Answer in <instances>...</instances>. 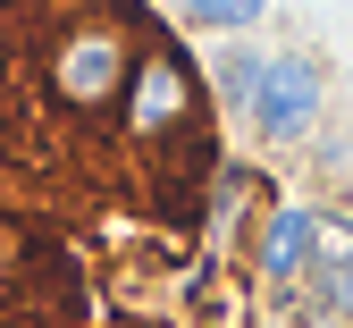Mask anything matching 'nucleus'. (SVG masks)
Returning a JSON list of instances; mask_svg holds the SVG:
<instances>
[{"label":"nucleus","mask_w":353,"mask_h":328,"mask_svg":"<svg viewBox=\"0 0 353 328\" xmlns=\"http://www.w3.org/2000/svg\"><path fill=\"white\" fill-rule=\"evenodd\" d=\"M312 244H320V219L312 211H278L270 227H261V269L270 278H303L312 269Z\"/></svg>","instance_id":"4"},{"label":"nucleus","mask_w":353,"mask_h":328,"mask_svg":"<svg viewBox=\"0 0 353 328\" xmlns=\"http://www.w3.org/2000/svg\"><path fill=\"white\" fill-rule=\"evenodd\" d=\"M176 9H185L194 26H219V34H236V26H252L261 9H270V0H176Z\"/></svg>","instance_id":"6"},{"label":"nucleus","mask_w":353,"mask_h":328,"mask_svg":"<svg viewBox=\"0 0 353 328\" xmlns=\"http://www.w3.org/2000/svg\"><path fill=\"white\" fill-rule=\"evenodd\" d=\"M42 76H51V93H59V110H76V118H93V110H110L126 84H135V51H126V34L118 26H76V34H59L51 42V59H42Z\"/></svg>","instance_id":"1"},{"label":"nucleus","mask_w":353,"mask_h":328,"mask_svg":"<svg viewBox=\"0 0 353 328\" xmlns=\"http://www.w3.org/2000/svg\"><path fill=\"white\" fill-rule=\"evenodd\" d=\"M312 278H320V303L353 311V227L320 219V244H312Z\"/></svg>","instance_id":"5"},{"label":"nucleus","mask_w":353,"mask_h":328,"mask_svg":"<svg viewBox=\"0 0 353 328\" xmlns=\"http://www.w3.org/2000/svg\"><path fill=\"white\" fill-rule=\"evenodd\" d=\"M202 118V84L176 51H143L135 59V84H126V126L143 135V144H176V135H194Z\"/></svg>","instance_id":"2"},{"label":"nucleus","mask_w":353,"mask_h":328,"mask_svg":"<svg viewBox=\"0 0 353 328\" xmlns=\"http://www.w3.org/2000/svg\"><path fill=\"white\" fill-rule=\"evenodd\" d=\"M244 110H252L261 135H303L320 118V68L294 59V51H261V76L244 93Z\"/></svg>","instance_id":"3"}]
</instances>
